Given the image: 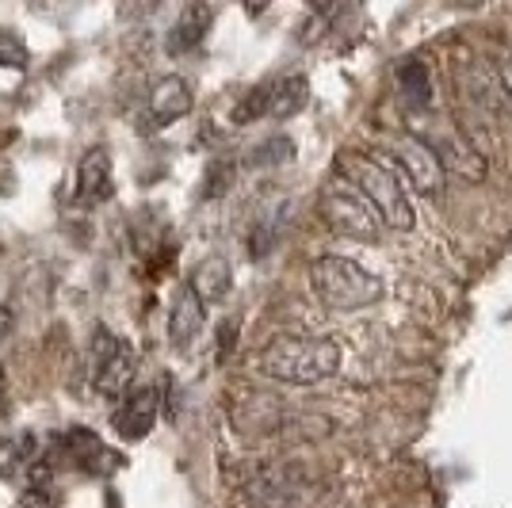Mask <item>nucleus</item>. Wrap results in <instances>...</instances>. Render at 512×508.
<instances>
[{
	"label": "nucleus",
	"instance_id": "obj_1",
	"mask_svg": "<svg viewBox=\"0 0 512 508\" xmlns=\"http://www.w3.org/2000/svg\"><path fill=\"white\" fill-rule=\"evenodd\" d=\"M337 169H341V180H348V184L375 207L383 230L406 233L417 226V214H413L406 184H402V176L390 169L386 161L352 149V153H341V157H337Z\"/></svg>",
	"mask_w": 512,
	"mask_h": 508
},
{
	"label": "nucleus",
	"instance_id": "obj_2",
	"mask_svg": "<svg viewBox=\"0 0 512 508\" xmlns=\"http://www.w3.org/2000/svg\"><path fill=\"white\" fill-rule=\"evenodd\" d=\"M256 367L268 379L314 386L341 371V344L329 337H276L256 356Z\"/></svg>",
	"mask_w": 512,
	"mask_h": 508
},
{
	"label": "nucleus",
	"instance_id": "obj_3",
	"mask_svg": "<svg viewBox=\"0 0 512 508\" xmlns=\"http://www.w3.org/2000/svg\"><path fill=\"white\" fill-rule=\"evenodd\" d=\"M310 287L329 310H344V314L367 310L386 295L383 279L371 276L363 264L348 256H318L310 264Z\"/></svg>",
	"mask_w": 512,
	"mask_h": 508
},
{
	"label": "nucleus",
	"instance_id": "obj_4",
	"mask_svg": "<svg viewBox=\"0 0 512 508\" xmlns=\"http://www.w3.org/2000/svg\"><path fill=\"white\" fill-rule=\"evenodd\" d=\"M321 218L337 237H352V241H375L383 233L375 207L341 176L329 180V188L321 191Z\"/></svg>",
	"mask_w": 512,
	"mask_h": 508
},
{
	"label": "nucleus",
	"instance_id": "obj_5",
	"mask_svg": "<svg viewBox=\"0 0 512 508\" xmlns=\"http://www.w3.org/2000/svg\"><path fill=\"white\" fill-rule=\"evenodd\" d=\"M394 157V165L402 169V176L409 180V188L421 191V195H436L444 188V169L436 161V153L417 138V134H402L398 142H390L386 149Z\"/></svg>",
	"mask_w": 512,
	"mask_h": 508
},
{
	"label": "nucleus",
	"instance_id": "obj_6",
	"mask_svg": "<svg viewBox=\"0 0 512 508\" xmlns=\"http://www.w3.org/2000/svg\"><path fill=\"white\" fill-rule=\"evenodd\" d=\"M161 386H138V390H130L123 405L111 413V428H115V436L123 440V444H138V440H146L153 432V424L161 417Z\"/></svg>",
	"mask_w": 512,
	"mask_h": 508
},
{
	"label": "nucleus",
	"instance_id": "obj_7",
	"mask_svg": "<svg viewBox=\"0 0 512 508\" xmlns=\"http://www.w3.org/2000/svg\"><path fill=\"white\" fill-rule=\"evenodd\" d=\"M421 142L436 153V161H440V169L444 172H455V176L474 180V184L486 180V157L470 146L463 134L440 127V134H428V138H421Z\"/></svg>",
	"mask_w": 512,
	"mask_h": 508
},
{
	"label": "nucleus",
	"instance_id": "obj_8",
	"mask_svg": "<svg viewBox=\"0 0 512 508\" xmlns=\"http://www.w3.org/2000/svg\"><path fill=\"white\" fill-rule=\"evenodd\" d=\"M192 107H195V92L184 77L169 73V77H161V81L153 85V92H150L153 127H169V123H176V119H184Z\"/></svg>",
	"mask_w": 512,
	"mask_h": 508
},
{
	"label": "nucleus",
	"instance_id": "obj_9",
	"mask_svg": "<svg viewBox=\"0 0 512 508\" xmlns=\"http://www.w3.org/2000/svg\"><path fill=\"white\" fill-rule=\"evenodd\" d=\"M203 321H207V306L192 295V287H180L172 298L169 310V344L176 352H188L195 344V337L203 333Z\"/></svg>",
	"mask_w": 512,
	"mask_h": 508
},
{
	"label": "nucleus",
	"instance_id": "obj_10",
	"mask_svg": "<svg viewBox=\"0 0 512 508\" xmlns=\"http://www.w3.org/2000/svg\"><path fill=\"white\" fill-rule=\"evenodd\" d=\"M115 195V180H111V157L107 149H88L77 165V199L96 207V203H107Z\"/></svg>",
	"mask_w": 512,
	"mask_h": 508
},
{
	"label": "nucleus",
	"instance_id": "obj_11",
	"mask_svg": "<svg viewBox=\"0 0 512 508\" xmlns=\"http://www.w3.org/2000/svg\"><path fill=\"white\" fill-rule=\"evenodd\" d=\"M134 375H138V356L130 344H119V352L92 371V390L100 398H127L134 390Z\"/></svg>",
	"mask_w": 512,
	"mask_h": 508
},
{
	"label": "nucleus",
	"instance_id": "obj_12",
	"mask_svg": "<svg viewBox=\"0 0 512 508\" xmlns=\"http://www.w3.org/2000/svg\"><path fill=\"white\" fill-rule=\"evenodd\" d=\"M299 489L302 486L295 466H264L253 482V501L260 508H291Z\"/></svg>",
	"mask_w": 512,
	"mask_h": 508
},
{
	"label": "nucleus",
	"instance_id": "obj_13",
	"mask_svg": "<svg viewBox=\"0 0 512 508\" xmlns=\"http://www.w3.org/2000/svg\"><path fill=\"white\" fill-rule=\"evenodd\" d=\"M211 23H214L211 4H188L169 27V35H165V50L169 54H188V50H195V46L207 39Z\"/></svg>",
	"mask_w": 512,
	"mask_h": 508
},
{
	"label": "nucleus",
	"instance_id": "obj_14",
	"mask_svg": "<svg viewBox=\"0 0 512 508\" xmlns=\"http://www.w3.org/2000/svg\"><path fill=\"white\" fill-rule=\"evenodd\" d=\"M192 295L203 302V306H218L222 298L230 295V287H234V268H230V260L226 256H207V260H199L192 272Z\"/></svg>",
	"mask_w": 512,
	"mask_h": 508
},
{
	"label": "nucleus",
	"instance_id": "obj_15",
	"mask_svg": "<svg viewBox=\"0 0 512 508\" xmlns=\"http://www.w3.org/2000/svg\"><path fill=\"white\" fill-rule=\"evenodd\" d=\"M459 81H463L470 100L482 104L486 111H493V115H501V111L509 107L505 88H501V81H497V69H493V65H486V62L459 65Z\"/></svg>",
	"mask_w": 512,
	"mask_h": 508
},
{
	"label": "nucleus",
	"instance_id": "obj_16",
	"mask_svg": "<svg viewBox=\"0 0 512 508\" xmlns=\"http://www.w3.org/2000/svg\"><path fill=\"white\" fill-rule=\"evenodd\" d=\"M306 104H310V81L302 73L279 77L276 85H268V119H295Z\"/></svg>",
	"mask_w": 512,
	"mask_h": 508
},
{
	"label": "nucleus",
	"instance_id": "obj_17",
	"mask_svg": "<svg viewBox=\"0 0 512 508\" xmlns=\"http://www.w3.org/2000/svg\"><path fill=\"white\" fill-rule=\"evenodd\" d=\"M398 92L406 96L409 107H428L436 100V88H432V73L421 58H406L398 65Z\"/></svg>",
	"mask_w": 512,
	"mask_h": 508
},
{
	"label": "nucleus",
	"instance_id": "obj_18",
	"mask_svg": "<svg viewBox=\"0 0 512 508\" xmlns=\"http://www.w3.org/2000/svg\"><path fill=\"white\" fill-rule=\"evenodd\" d=\"M283 211H287V207L279 203L276 211L264 214V218H260V222L253 226V233H249V253H253L256 260H260V256H268L272 249H276L279 230H283V222H287V214H283Z\"/></svg>",
	"mask_w": 512,
	"mask_h": 508
},
{
	"label": "nucleus",
	"instance_id": "obj_19",
	"mask_svg": "<svg viewBox=\"0 0 512 508\" xmlns=\"http://www.w3.org/2000/svg\"><path fill=\"white\" fill-rule=\"evenodd\" d=\"M291 153H295V142L291 138H283V134H276V138H268V142H260V146L249 149V165L253 169H272V165H283V161H291Z\"/></svg>",
	"mask_w": 512,
	"mask_h": 508
},
{
	"label": "nucleus",
	"instance_id": "obj_20",
	"mask_svg": "<svg viewBox=\"0 0 512 508\" xmlns=\"http://www.w3.org/2000/svg\"><path fill=\"white\" fill-rule=\"evenodd\" d=\"M268 115V85L253 88V92H245L241 96V104L234 107V123L237 127H245V123H256V119H264Z\"/></svg>",
	"mask_w": 512,
	"mask_h": 508
},
{
	"label": "nucleus",
	"instance_id": "obj_21",
	"mask_svg": "<svg viewBox=\"0 0 512 508\" xmlns=\"http://www.w3.org/2000/svg\"><path fill=\"white\" fill-rule=\"evenodd\" d=\"M119 344L123 340L115 337L107 325H96V337H92V352H88V371H96V367H104L115 352H119Z\"/></svg>",
	"mask_w": 512,
	"mask_h": 508
},
{
	"label": "nucleus",
	"instance_id": "obj_22",
	"mask_svg": "<svg viewBox=\"0 0 512 508\" xmlns=\"http://www.w3.org/2000/svg\"><path fill=\"white\" fill-rule=\"evenodd\" d=\"M119 466H123V455H119V451H111V447L100 444V447H96V451H92V455L85 459V466H81V470H85V474H92V478H111V474H115Z\"/></svg>",
	"mask_w": 512,
	"mask_h": 508
},
{
	"label": "nucleus",
	"instance_id": "obj_23",
	"mask_svg": "<svg viewBox=\"0 0 512 508\" xmlns=\"http://www.w3.org/2000/svg\"><path fill=\"white\" fill-rule=\"evenodd\" d=\"M27 46L16 31H0V65H8V69H27Z\"/></svg>",
	"mask_w": 512,
	"mask_h": 508
},
{
	"label": "nucleus",
	"instance_id": "obj_24",
	"mask_svg": "<svg viewBox=\"0 0 512 508\" xmlns=\"http://www.w3.org/2000/svg\"><path fill=\"white\" fill-rule=\"evenodd\" d=\"M23 466H27V459H23L20 444L8 440V436H0V482H12Z\"/></svg>",
	"mask_w": 512,
	"mask_h": 508
},
{
	"label": "nucleus",
	"instance_id": "obj_25",
	"mask_svg": "<svg viewBox=\"0 0 512 508\" xmlns=\"http://www.w3.org/2000/svg\"><path fill=\"white\" fill-rule=\"evenodd\" d=\"M230 180H234V165L230 161H214L207 176H203V199H214V195H222V191L230 188Z\"/></svg>",
	"mask_w": 512,
	"mask_h": 508
},
{
	"label": "nucleus",
	"instance_id": "obj_26",
	"mask_svg": "<svg viewBox=\"0 0 512 508\" xmlns=\"http://www.w3.org/2000/svg\"><path fill=\"white\" fill-rule=\"evenodd\" d=\"M493 69H497V81L505 88V100H509V111H512V54H501Z\"/></svg>",
	"mask_w": 512,
	"mask_h": 508
},
{
	"label": "nucleus",
	"instance_id": "obj_27",
	"mask_svg": "<svg viewBox=\"0 0 512 508\" xmlns=\"http://www.w3.org/2000/svg\"><path fill=\"white\" fill-rule=\"evenodd\" d=\"M12 325H16L12 306H0V337H8V333H12Z\"/></svg>",
	"mask_w": 512,
	"mask_h": 508
}]
</instances>
